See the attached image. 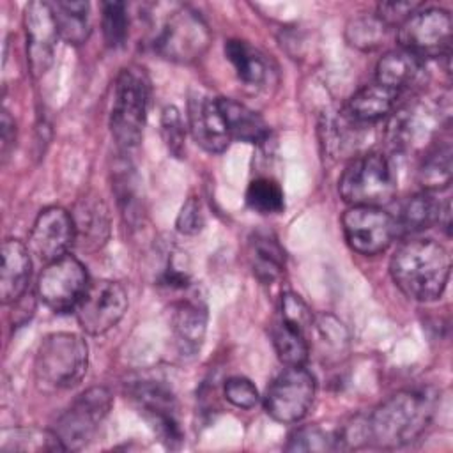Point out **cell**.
<instances>
[{
	"instance_id": "obj_6",
	"label": "cell",
	"mask_w": 453,
	"mask_h": 453,
	"mask_svg": "<svg viewBox=\"0 0 453 453\" xmlns=\"http://www.w3.org/2000/svg\"><path fill=\"white\" fill-rule=\"evenodd\" d=\"M113 403L111 393L103 388H88L67 407L55 425V434L64 449L85 448L99 430Z\"/></svg>"
},
{
	"instance_id": "obj_27",
	"label": "cell",
	"mask_w": 453,
	"mask_h": 453,
	"mask_svg": "<svg viewBox=\"0 0 453 453\" xmlns=\"http://www.w3.org/2000/svg\"><path fill=\"white\" fill-rule=\"evenodd\" d=\"M225 57L235 69L239 80L248 85H260L265 80V62L262 55L242 39H230L225 44Z\"/></svg>"
},
{
	"instance_id": "obj_13",
	"label": "cell",
	"mask_w": 453,
	"mask_h": 453,
	"mask_svg": "<svg viewBox=\"0 0 453 453\" xmlns=\"http://www.w3.org/2000/svg\"><path fill=\"white\" fill-rule=\"evenodd\" d=\"M129 396L166 446L180 444L182 432L177 419V402L166 386L154 380H140L131 384Z\"/></svg>"
},
{
	"instance_id": "obj_19",
	"label": "cell",
	"mask_w": 453,
	"mask_h": 453,
	"mask_svg": "<svg viewBox=\"0 0 453 453\" xmlns=\"http://www.w3.org/2000/svg\"><path fill=\"white\" fill-rule=\"evenodd\" d=\"M400 92L380 83L366 85L349 99L345 115L357 124H373L388 117L398 101Z\"/></svg>"
},
{
	"instance_id": "obj_11",
	"label": "cell",
	"mask_w": 453,
	"mask_h": 453,
	"mask_svg": "<svg viewBox=\"0 0 453 453\" xmlns=\"http://www.w3.org/2000/svg\"><path fill=\"white\" fill-rule=\"evenodd\" d=\"M127 310V292L113 280L90 281L87 292L74 308L81 329L88 334H103L120 322Z\"/></svg>"
},
{
	"instance_id": "obj_35",
	"label": "cell",
	"mask_w": 453,
	"mask_h": 453,
	"mask_svg": "<svg viewBox=\"0 0 453 453\" xmlns=\"http://www.w3.org/2000/svg\"><path fill=\"white\" fill-rule=\"evenodd\" d=\"M223 395L232 405L239 409H251L258 403V391L255 384L246 377L226 379L223 386Z\"/></svg>"
},
{
	"instance_id": "obj_39",
	"label": "cell",
	"mask_w": 453,
	"mask_h": 453,
	"mask_svg": "<svg viewBox=\"0 0 453 453\" xmlns=\"http://www.w3.org/2000/svg\"><path fill=\"white\" fill-rule=\"evenodd\" d=\"M12 304H14V313H12V322L14 324H25L34 315L35 303H34V297L30 294H25L23 297H19Z\"/></svg>"
},
{
	"instance_id": "obj_37",
	"label": "cell",
	"mask_w": 453,
	"mask_h": 453,
	"mask_svg": "<svg viewBox=\"0 0 453 453\" xmlns=\"http://www.w3.org/2000/svg\"><path fill=\"white\" fill-rule=\"evenodd\" d=\"M421 7L419 2H411V0H393V2H380L377 5L375 16L382 19L388 27L393 25H402L414 11Z\"/></svg>"
},
{
	"instance_id": "obj_2",
	"label": "cell",
	"mask_w": 453,
	"mask_h": 453,
	"mask_svg": "<svg viewBox=\"0 0 453 453\" xmlns=\"http://www.w3.org/2000/svg\"><path fill=\"white\" fill-rule=\"evenodd\" d=\"M451 258L448 250L434 239L402 242L389 260L395 285L411 299L430 303L442 296L449 280Z\"/></svg>"
},
{
	"instance_id": "obj_14",
	"label": "cell",
	"mask_w": 453,
	"mask_h": 453,
	"mask_svg": "<svg viewBox=\"0 0 453 453\" xmlns=\"http://www.w3.org/2000/svg\"><path fill=\"white\" fill-rule=\"evenodd\" d=\"M27 34V62L32 76H42L53 62L58 35L50 2H30L23 12Z\"/></svg>"
},
{
	"instance_id": "obj_8",
	"label": "cell",
	"mask_w": 453,
	"mask_h": 453,
	"mask_svg": "<svg viewBox=\"0 0 453 453\" xmlns=\"http://www.w3.org/2000/svg\"><path fill=\"white\" fill-rule=\"evenodd\" d=\"M315 377L304 365L287 366L274 377L265 391V412L280 423H296L308 414L315 400Z\"/></svg>"
},
{
	"instance_id": "obj_36",
	"label": "cell",
	"mask_w": 453,
	"mask_h": 453,
	"mask_svg": "<svg viewBox=\"0 0 453 453\" xmlns=\"http://www.w3.org/2000/svg\"><path fill=\"white\" fill-rule=\"evenodd\" d=\"M203 223H205V218H203V209L198 196H189L182 203L177 214V221H175L177 230L184 235H195L203 228Z\"/></svg>"
},
{
	"instance_id": "obj_30",
	"label": "cell",
	"mask_w": 453,
	"mask_h": 453,
	"mask_svg": "<svg viewBox=\"0 0 453 453\" xmlns=\"http://www.w3.org/2000/svg\"><path fill=\"white\" fill-rule=\"evenodd\" d=\"M246 203L260 214H276L285 207L280 184L269 177H258L246 189Z\"/></svg>"
},
{
	"instance_id": "obj_22",
	"label": "cell",
	"mask_w": 453,
	"mask_h": 453,
	"mask_svg": "<svg viewBox=\"0 0 453 453\" xmlns=\"http://www.w3.org/2000/svg\"><path fill=\"white\" fill-rule=\"evenodd\" d=\"M423 71V58L418 55L398 48L388 51L379 62L375 69L377 83L389 87L393 90H402L411 87Z\"/></svg>"
},
{
	"instance_id": "obj_3",
	"label": "cell",
	"mask_w": 453,
	"mask_h": 453,
	"mask_svg": "<svg viewBox=\"0 0 453 453\" xmlns=\"http://www.w3.org/2000/svg\"><path fill=\"white\" fill-rule=\"evenodd\" d=\"M88 366V347L80 334L51 333L39 343L34 372L39 384L67 389L81 382Z\"/></svg>"
},
{
	"instance_id": "obj_17",
	"label": "cell",
	"mask_w": 453,
	"mask_h": 453,
	"mask_svg": "<svg viewBox=\"0 0 453 453\" xmlns=\"http://www.w3.org/2000/svg\"><path fill=\"white\" fill-rule=\"evenodd\" d=\"M74 221L76 242L83 250L101 248L110 235V214L106 203L97 195L80 198L71 212Z\"/></svg>"
},
{
	"instance_id": "obj_4",
	"label": "cell",
	"mask_w": 453,
	"mask_h": 453,
	"mask_svg": "<svg viewBox=\"0 0 453 453\" xmlns=\"http://www.w3.org/2000/svg\"><path fill=\"white\" fill-rule=\"evenodd\" d=\"M149 92V78L142 67L129 65L119 73L113 88L110 131L117 145L124 150L136 147L142 140Z\"/></svg>"
},
{
	"instance_id": "obj_10",
	"label": "cell",
	"mask_w": 453,
	"mask_h": 453,
	"mask_svg": "<svg viewBox=\"0 0 453 453\" xmlns=\"http://www.w3.org/2000/svg\"><path fill=\"white\" fill-rule=\"evenodd\" d=\"M90 285L85 265L71 255H64L42 269L37 280V294L41 301L53 311H71Z\"/></svg>"
},
{
	"instance_id": "obj_31",
	"label": "cell",
	"mask_w": 453,
	"mask_h": 453,
	"mask_svg": "<svg viewBox=\"0 0 453 453\" xmlns=\"http://www.w3.org/2000/svg\"><path fill=\"white\" fill-rule=\"evenodd\" d=\"M103 35L110 48H119L126 42L129 32L127 7L124 2H104L101 9Z\"/></svg>"
},
{
	"instance_id": "obj_20",
	"label": "cell",
	"mask_w": 453,
	"mask_h": 453,
	"mask_svg": "<svg viewBox=\"0 0 453 453\" xmlns=\"http://www.w3.org/2000/svg\"><path fill=\"white\" fill-rule=\"evenodd\" d=\"M218 104L230 138L246 143H262L267 140L269 127L257 111L230 97H218Z\"/></svg>"
},
{
	"instance_id": "obj_34",
	"label": "cell",
	"mask_w": 453,
	"mask_h": 453,
	"mask_svg": "<svg viewBox=\"0 0 453 453\" xmlns=\"http://www.w3.org/2000/svg\"><path fill=\"white\" fill-rule=\"evenodd\" d=\"M281 320L308 334L315 319L308 304L297 294L285 292L281 297Z\"/></svg>"
},
{
	"instance_id": "obj_18",
	"label": "cell",
	"mask_w": 453,
	"mask_h": 453,
	"mask_svg": "<svg viewBox=\"0 0 453 453\" xmlns=\"http://www.w3.org/2000/svg\"><path fill=\"white\" fill-rule=\"evenodd\" d=\"M32 274V260L28 248L18 239H5L2 244V303H16L27 294Z\"/></svg>"
},
{
	"instance_id": "obj_5",
	"label": "cell",
	"mask_w": 453,
	"mask_h": 453,
	"mask_svg": "<svg viewBox=\"0 0 453 453\" xmlns=\"http://www.w3.org/2000/svg\"><path fill=\"white\" fill-rule=\"evenodd\" d=\"M340 196L350 207H380L396 193V172L388 156L368 152L354 157L338 180Z\"/></svg>"
},
{
	"instance_id": "obj_7",
	"label": "cell",
	"mask_w": 453,
	"mask_h": 453,
	"mask_svg": "<svg viewBox=\"0 0 453 453\" xmlns=\"http://www.w3.org/2000/svg\"><path fill=\"white\" fill-rule=\"evenodd\" d=\"M211 44L207 21L191 7H180L163 25L156 37V50L166 60L191 64L198 60Z\"/></svg>"
},
{
	"instance_id": "obj_15",
	"label": "cell",
	"mask_w": 453,
	"mask_h": 453,
	"mask_svg": "<svg viewBox=\"0 0 453 453\" xmlns=\"http://www.w3.org/2000/svg\"><path fill=\"white\" fill-rule=\"evenodd\" d=\"M76 242L74 221L71 212L62 207H46L42 209L30 230L28 246L30 251L44 260L53 262L67 255L69 248Z\"/></svg>"
},
{
	"instance_id": "obj_32",
	"label": "cell",
	"mask_w": 453,
	"mask_h": 453,
	"mask_svg": "<svg viewBox=\"0 0 453 453\" xmlns=\"http://www.w3.org/2000/svg\"><path fill=\"white\" fill-rule=\"evenodd\" d=\"M340 448L338 435H333L320 426H304L288 437L287 451H331Z\"/></svg>"
},
{
	"instance_id": "obj_28",
	"label": "cell",
	"mask_w": 453,
	"mask_h": 453,
	"mask_svg": "<svg viewBox=\"0 0 453 453\" xmlns=\"http://www.w3.org/2000/svg\"><path fill=\"white\" fill-rule=\"evenodd\" d=\"M306 333L283 322L281 319L273 327V343L280 361L287 366H303L308 359L310 347Z\"/></svg>"
},
{
	"instance_id": "obj_26",
	"label": "cell",
	"mask_w": 453,
	"mask_h": 453,
	"mask_svg": "<svg viewBox=\"0 0 453 453\" xmlns=\"http://www.w3.org/2000/svg\"><path fill=\"white\" fill-rule=\"evenodd\" d=\"M453 173V163H451V145L449 142L439 143L432 147L418 170V180L423 186L425 191L435 193L442 191L449 186Z\"/></svg>"
},
{
	"instance_id": "obj_24",
	"label": "cell",
	"mask_w": 453,
	"mask_h": 453,
	"mask_svg": "<svg viewBox=\"0 0 453 453\" xmlns=\"http://www.w3.org/2000/svg\"><path fill=\"white\" fill-rule=\"evenodd\" d=\"M50 4L53 9L58 35L69 44H83L92 30L90 5L80 0H57Z\"/></svg>"
},
{
	"instance_id": "obj_25",
	"label": "cell",
	"mask_w": 453,
	"mask_h": 453,
	"mask_svg": "<svg viewBox=\"0 0 453 453\" xmlns=\"http://www.w3.org/2000/svg\"><path fill=\"white\" fill-rule=\"evenodd\" d=\"M441 203L430 191H421L405 200L400 209L396 223V234H416L439 223Z\"/></svg>"
},
{
	"instance_id": "obj_23",
	"label": "cell",
	"mask_w": 453,
	"mask_h": 453,
	"mask_svg": "<svg viewBox=\"0 0 453 453\" xmlns=\"http://www.w3.org/2000/svg\"><path fill=\"white\" fill-rule=\"evenodd\" d=\"M250 262L262 283H273L283 271L285 253L271 232H253L250 237Z\"/></svg>"
},
{
	"instance_id": "obj_1",
	"label": "cell",
	"mask_w": 453,
	"mask_h": 453,
	"mask_svg": "<svg viewBox=\"0 0 453 453\" xmlns=\"http://www.w3.org/2000/svg\"><path fill=\"white\" fill-rule=\"evenodd\" d=\"M437 403L439 393L430 386L395 393L365 419L368 442L384 449L414 442L432 423Z\"/></svg>"
},
{
	"instance_id": "obj_21",
	"label": "cell",
	"mask_w": 453,
	"mask_h": 453,
	"mask_svg": "<svg viewBox=\"0 0 453 453\" xmlns=\"http://www.w3.org/2000/svg\"><path fill=\"white\" fill-rule=\"evenodd\" d=\"M207 311L205 306L196 301H180L173 308L172 327L180 352L195 354L205 336Z\"/></svg>"
},
{
	"instance_id": "obj_16",
	"label": "cell",
	"mask_w": 453,
	"mask_h": 453,
	"mask_svg": "<svg viewBox=\"0 0 453 453\" xmlns=\"http://www.w3.org/2000/svg\"><path fill=\"white\" fill-rule=\"evenodd\" d=\"M189 131L196 145L207 152H223L230 143V134L218 104V97L191 96L188 103Z\"/></svg>"
},
{
	"instance_id": "obj_12",
	"label": "cell",
	"mask_w": 453,
	"mask_h": 453,
	"mask_svg": "<svg viewBox=\"0 0 453 453\" xmlns=\"http://www.w3.org/2000/svg\"><path fill=\"white\" fill-rule=\"evenodd\" d=\"M347 244L361 255H379L395 241V218L380 207H350L342 218Z\"/></svg>"
},
{
	"instance_id": "obj_9",
	"label": "cell",
	"mask_w": 453,
	"mask_h": 453,
	"mask_svg": "<svg viewBox=\"0 0 453 453\" xmlns=\"http://www.w3.org/2000/svg\"><path fill=\"white\" fill-rule=\"evenodd\" d=\"M451 14L446 9H418L398 28L400 48L419 58L448 57L451 53Z\"/></svg>"
},
{
	"instance_id": "obj_29",
	"label": "cell",
	"mask_w": 453,
	"mask_h": 453,
	"mask_svg": "<svg viewBox=\"0 0 453 453\" xmlns=\"http://www.w3.org/2000/svg\"><path fill=\"white\" fill-rule=\"evenodd\" d=\"M388 25L379 19L375 14L373 16H359L354 18L347 28H345V39L350 46L357 50H375L379 48L388 35Z\"/></svg>"
},
{
	"instance_id": "obj_38",
	"label": "cell",
	"mask_w": 453,
	"mask_h": 453,
	"mask_svg": "<svg viewBox=\"0 0 453 453\" xmlns=\"http://www.w3.org/2000/svg\"><path fill=\"white\" fill-rule=\"evenodd\" d=\"M0 140H2V157L7 159L9 157V150L14 145L16 140V124L12 120V117L9 115V111H2V120H0Z\"/></svg>"
},
{
	"instance_id": "obj_33",
	"label": "cell",
	"mask_w": 453,
	"mask_h": 453,
	"mask_svg": "<svg viewBox=\"0 0 453 453\" xmlns=\"http://www.w3.org/2000/svg\"><path fill=\"white\" fill-rule=\"evenodd\" d=\"M161 133L168 152L182 157L186 152V126L175 106H165L161 111Z\"/></svg>"
}]
</instances>
